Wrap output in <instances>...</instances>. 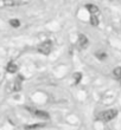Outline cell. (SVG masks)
Returning a JSON list of instances; mask_svg holds the SVG:
<instances>
[{"label":"cell","instance_id":"30bf717a","mask_svg":"<svg viewBox=\"0 0 121 130\" xmlns=\"http://www.w3.org/2000/svg\"><path fill=\"white\" fill-rule=\"evenodd\" d=\"M113 75H114L115 78H118L119 80H121V68H115L114 71H113Z\"/></svg>","mask_w":121,"mask_h":130},{"label":"cell","instance_id":"277c9868","mask_svg":"<svg viewBox=\"0 0 121 130\" xmlns=\"http://www.w3.org/2000/svg\"><path fill=\"white\" fill-rule=\"evenodd\" d=\"M89 44V41H88V38L84 36V34H78V45H80L81 48H87Z\"/></svg>","mask_w":121,"mask_h":130},{"label":"cell","instance_id":"8fae6325","mask_svg":"<svg viewBox=\"0 0 121 130\" xmlns=\"http://www.w3.org/2000/svg\"><path fill=\"white\" fill-rule=\"evenodd\" d=\"M90 24L93 25V26H97L99 25V19L95 14H91V17H90Z\"/></svg>","mask_w":121,"mask_h":130},{"label":"cell","instance_id":"9c48e42d","mask_svg":"<svg viewBox=\"0 0 121 130\" xmlns=\"http://www.w3.org/2000/svg\"><path fill=\"white\" fill-rule=\"evenodd\" d=\"M95 56H96L100 60H104V59L107 58V53L104 51H96L95 52Z\"/></svg>","mask_w":121,"mask_h":130},{"label":"cell","instance_id":"4fadbf2b","mask_svg":"<svg viewBox=\"0 0 121 130\" xmlns=\"http://www.w3.org/2000/svg\"><path fill=\"white\" fill-rule=\"evenodd\" d=\"M3 1L4 5H6V6H16V5H18L16 0H3Z\"/></svg>","mask_w":121,"mask_h":130},{"label":"cell","instance_id":"52a82bcc","mask_svg":"<svg viewBox=\"0 0 121 130\" xmlns=\"http://www.w3.org/2000/svg\"><path fill=\"white\" fill-rule=\"evenodd\" d=\"M21 80H23V77H18V79H16V82L13 84V91H19L21 89Z\"/></svg>","mask_w":121,"mask_h":130},{"label":"cell","instance_id":"5b68a950","mask_svg":"<svg viewBox=\"0 0 121 130\" xmlns=\"http://www.w3.org/2000/svg\"><path fill=\"white\" fill-rule=\"evenodd\" d=\"M17 70H18V66H17V64H14L13 62H10L8 64H7L6 71L8 72V73H16Z\"/></svg>","mask_w":121,"mask_h":130},{"label":"cell","instance_id":"6da1fadb","mask_svg":"<svg viewBox=\"0 0 121 130\" xmlns=\"http://www.w3.org/2000/svg\"><path fill=\"white\" fill-rule=\"evenodd\" d=\"M118 115V111L115 109H111V110H106V111H102L97 115V120L103 121V122H109V121L114 120Z\"/></svg>","mask_w":121,"mask_h":130},{"label":"cell","instance_id":"7c38bea8","mask_svg":"<svg viewBox=\"0 0 121 130\" xmlns=\"http://www.w3.org/2000/svg\"><path fill=\"white\" fill-rule=\"evenodd\" d=\"M10 25L12 27H19V26H20V21L18 20V19H11Z\"/></svg>","mask_w":121,"mask_h":130},{"label":"cell","instance_id":"5bb4252c","mask_svg":"<svg viewBox=\"0 0 121 130\" xmlns=\"http://www.w3.org/2000/svg\"><path fill=\"white\" fill-rule=\"evenodd\" d=\"M74 79H75V83H80V80L82 79V73L80 72H76V73H74Z\"/></svg>","mask_w":121,"mask_h":130},{"label":"cell","instance_id":"9a60e30c","mask_svg":"<svg viewBox=\"0 0 121 130\" xmlns=\"http://www.w3.org/2000/svg\"><path fill=\"white\" fill-rule=\"evenodd\" d=\"M120 82H121V80H120Z\"/></svg>","mask_w":121,"mask_h":130},{"label":"cell","instance_id":"8992f818","mask_svg":"<svg viewBox=\"0 0 121 130\" xmlns=\"http://www.w3.org/2000/svg\"><path fill=\"white\" fill-rule=\"evenodd\" d=\"M87 10L89 11V13H91V14H95V15L99 14V7L93 5V4H88L87 5Z\"/></svg>","mask_w":121,"mask_h":130},{"label":"cell","instance_id":"ba28073f","mask_svg":"<svg viewBox=\"0 0 121 130\" xmlns=\"http://www.w3.org/2000/svg\"><path fill=\"white\" fill-rule=\"evenodd\" d=\"M45 127L44 123H36V124H31V125H26L25 130H35V129H39V128Z\"/></svg>","mask_w":121,"mask_h":130},{"label":"cell","instance_id":"3957f363","mask_svg":"<svg viewBox=\"0 0 121 130\" xmlns=\"http://www.w3.org/2000/svg\"><path fill=\"white\" fill-rule=\"evenodd\" d=\"M26 109H28L31 113H33L36 117H38V118H42V120H49V118H50V115H49L46 111H43V110H37V109H32V108H29V106H26Z\"/></svg>","mask_w":121,"mask_h":130},{"label":"cell","instance_id":"7a4b0ae2","mask_svg":"<svg viewBox=\"0 0 121 130\" xmlns=\"http://www.w3.org/2000/svg\"><path fill=\"white\" fill-rule=\"evenodd\" d=\"M52 50V41L51 40H45L43 41L38 46V52L42 55H49Z\"/></svg>","mask_w":121,"mask_h":130}]
</instances>
